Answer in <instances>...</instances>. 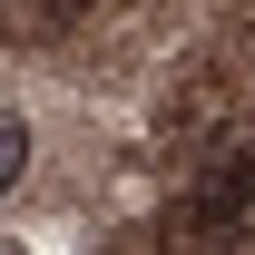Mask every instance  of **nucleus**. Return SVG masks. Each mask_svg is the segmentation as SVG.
<instances>
[{
  "label": "nucleus",
  "instance_id": "nucleus-1",
  "mask_svg": "<svg viewBox=\"0 0 255 255\" xmlns=\"http://www.w3.org/2000/svg\"><path fill=\"white\" fill-rule=\"evenodd\" d=\"M20 167H30V128H20V108H0V196L20 187Z\"/></svg>",
  "mask_w": 255,
  "mask_h": 255
},
{
  "label": "nucleus",
  "instance_id": "nucleus-2",
  "mask_svg": "<svg viewBox=\"0 0 255 255\" xmlns=\"http://www.w3.org/2000/svg\"><path fill=\"white\" fill-rule=\"evenodd\" d=\"M10 10H20L30 30H59V20H79V10H89V0H10Z\"/></svg>",
  "mask_w": 255,
  "mask_h": 255
}]
</instances>
